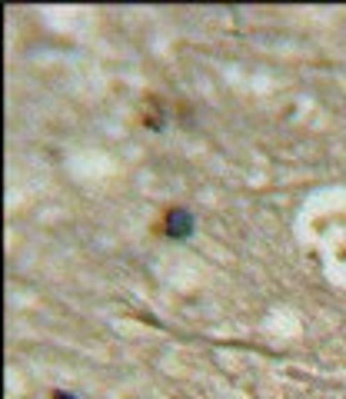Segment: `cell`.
Returning <instances> with one entry per match:
<instances>
[{
    "label": "cell",
    "instance_id": "7a4b0ae2",
    "mask_svg": "<svg viewBox=\"0 0 346 399\" xmlns=\"http://www.w3.org/2000/svg\"><path fill=\"white\" fill-rule=\"evenodd\" d=\"M54 399H77V396H67V393H54Z\"/></svg>",
    "mask_w": 346,
    "mask_h": 399
},
{
    "label": "cell",
    "instance_id": "6da1fadb",
    "mask_svg": "<svg viewBox=\"0 0 346 399\" xmlns=\"http://www.w3.org/2000/svg\"><path fill=\"white\" fill-rule=\"evenodd\" d=\"M190 233H194V216L187 213V210H170V213H166V236L183 240V236H190Z\"/></svg>",
    "mask_w": 346,
    "mask_h": 399
}]
</instances>
